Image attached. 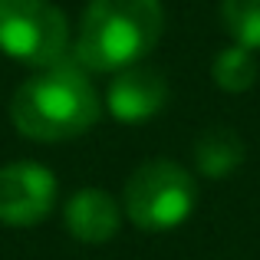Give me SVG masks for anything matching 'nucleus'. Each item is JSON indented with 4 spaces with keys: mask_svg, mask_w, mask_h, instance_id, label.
Listing matches in <instances>:
<instances>
[{
    "mask_svg": "<svg viewBox=\"0 0 260 260\" xmlns=\"http://www.w3.org/2000/svg\"><path fill=\"white\" fill-rule=\"evenodd\" d=\"M161 26V0H89L76 59L95 73H122L155 50Z\"/></svg>",
    "mask_w": 260,
    "mask_h": 260,
    "instance_id": "obj_1",
    "label": "nucleus"
},
{
    "mask_svg": "<svg viewBox=\"0 0 260 260\" xmlns=\"http://www.w3.org/2000/svg\"><path fill=\"white\" fill-rule=\"evenodd\" d=\"M10 119L33 142H66L95 125L99 95L79 70L50 66L13 92Z\"/></svg>",
    "mask_w": 260,
    "mask_h": 260,
    "instance_id": "obj_2",
    "label": "nucleus"
},
{
    "mask_svg": "<svg viewBox=\"0 0 260 260\" xmlns=\"http://www.w3.org/2000/svg\"><path fill=\"white\" fill-rule=\"evenodd\" d=\"M198 208V184L168 158L145 161L125 184V214L142 231H172Z\"/></svg>",
    "mask_w": 260,
    "mask_h": 260,
    "instance_id": "obj_3",
    "label": "nucleus"
},
{
    "mask_svg": "<svg viewBox=\"0 0 260 260\" xmlns=\"http://www.w3.org/2000/svg\"><path fill=\"white\" fill-rule=\"evenodd\" d=\"M70 43L66 17L53 0H0V53L26 66H59Z\"/></svg>",
    "mask_w": 260,
    "mask_h": 260,
    "instance_id": "obj_4",
    "label": "nucleus"
},
{
    "mask_svg": "<svg viewBox=\"0 0 260 260\" xmlns=\"http://www.w3.org/2000/svg\"><path fill=\"white\" fill-rule=\"evenodd\" d=\"M56 204V175L37 161H13L0 168V224L33 228L46 221Z\"/></svg>",
    "mask_w": 260,
    "mask_h": 260,
    "instance_id": "obj_5",
    "label": "nucleus"
},
{
    "mask_svg": "<svg viewBox=\"0 0 260 260\" xmlns=\"http://www.w3.org/2000/svg\"><path fill=\"white\" fill-rule=\"evenodd\" d=\"M168 102V83L158 70L128 66L109 83L106 106L119 122H145L158 115Z\"/></svg>",
    "mask_w": 260,
    "mask_h": 260,
    "instance_id": "obj_6",
    "label": "nucleus"
},
{
    "mask_svg": "<svg viewBox=\"0 0 260 260\" xmlns=\"http://www.w3.org/2000/svg\"><path fill=\"white\" fill-rule=\"evenodd\" d=\"M66 231L83 244H106L122 224V211L102 188H83L66 201Z\"/></svg>",
    "mask_w": 260,
    "mask_h": 260,
    "instance_id": "obj_7",
    "label": "nucleus"
},
{
    "mask_svg": "<svg viewBox=\"0 0 260 260\" xmlns=\"http://www.w3.org/2000/svg\"><path fill=\"white\" fill-rule=\"evenodd\" d=\"M194 165L208 178H228L244 165V142L234 128H208L194 142Z\"/></svg>",
    "mask_w": 260,
    "mask_h": 260,
    "instance_id": "obj_8",
    "label": "nucleus"
},
{
    "mask_svg": "<svg viewBox=\"0 0 260 260\" xmlns=\"http://www.w3.org/2000/svg\"><path fill=\"white\" fill-rule=\"evenodd\" d=\"M211 76H214L217 89H224V92H247L257 79V63L247 46H228V50L217 53Z\"/></svg>",
    "mask_w": 260,
    "mask_h": 260,
    "instance_id": "obj_9",
    "label": "nucleus"
},
{
    "mask_svg": "<svg viewBox=\"0 0 260 260\" xmlns=\"http://www.w3.org/2000/svg\"><path fill=\"white\" fill-rule=\"evenodd\" d=\"M221 23L237 46H260V0H221Z\"/></svg>",
    "mask_w": 260,
    "mask_h": 260,
    "instance_id": "obj_10",
    "label": "nucleus"
}]
</instances>
